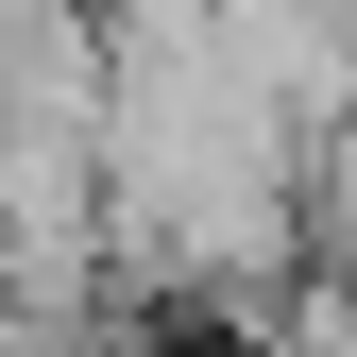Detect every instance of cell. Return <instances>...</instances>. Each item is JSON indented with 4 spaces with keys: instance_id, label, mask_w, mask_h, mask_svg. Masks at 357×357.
I'll use <instances>...</instances> for the list:
<instances>
[{
    "instance_id": "1",
    "label": "cell",
    "mask_w": 357,
    "mask_h": 357,
    "mask_svg": "<svg viewBox=\"0 0 357 357\" xmlns=\"http://www.w3.org/2000/svg\"><path fill=\"white\" fill-rule=\"evenodd\" d=\"M306 255V119L255 85L221 0H102V273L273 306Z\"/></svg>"
}]
</instances>
